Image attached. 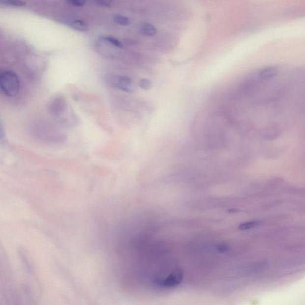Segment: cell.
<instances>
[{
    "label": "cell",
    "mask_w": 305,
    "mask_h": 305,
    "mask_svg": "<svg viewBox=\"0 0 305 305\" xmlns=\"http://www.w3.org/2000/svg\"><path fill=\"white\" fill-rule=\"evenodd\" d=\"M139 86L144 91H149L152 87V83L147 78H142L139 81Z\"/></svg>",
    "instance_id": "obj_8"
},
{
    "label": "cell",
    "mask_w": 305,
    "mask_h": 305,
    "mask_svg": "<svg viewBox=\"0 0 305 305\" xmlns=\"http://www.w3.org/2000/svg\"><path fill=\"white\" fill-rule=\"evenodd\" d=\"M102 39L106 43L111 44L112 46L117 47V48H122L123 46L121 42L118 39L114 37V36L109 35L103 36Z\"/></svg>",
    "instance_id": "obj_6"
},
{
    "label": "cell",
    "mask_w": 305,
    "mask_h": 305,
    "mask_svg": "<svg viewBox=\"0 0 305 305\" xmlns=\"http://www.w3.org/2000/svg\"><path fill=\"white\" fill-rule=\"evenodd\" d=\"M69 25L73 29L81 32H87L89 29L87 22L82 19H76V20L70 22Z\"/></svg>",
    "instance_id": "obj_4"
},
{
    "label": "cell",
    "mask_w": 305,
    "mask_h": 305,
    "mask_svg": "<svg viewBox=\"0 0 305 305\" xmlns=\"http://www.w3.org/2000/svg\"><path fill=\"white\" fill-rule=\"evenodd\" d=\"M141 33L142 35L147 36V37H152L157 34L158 30L155 25L152 24L144 23L141 27Z\"/></svg>",
    "instance_id": "obj_5"
},
{
    "label": "cell",
    "mask_w": 305,
    "mask_h": 305,
    "mask_svg": "<svg viewBox=\"0 0 305 305\" xmlns=\"http://www.w3.org/2000/svg\"><path fill=\"white\" fill-rule=\"evenodd\" d=\"M227 247L225 245H220L218 247V251H220V252H225L226 250H227Z\"/></svg>",
    "instance_id": "obj_12"
},
{
    "label": "cell",
    "mask_w": 305,
    "mask_h": 305,
    "mask_svg": "<svg viewBox=\"0 0 305 305\" xmlns=\"http://www.w3.org/2000/svg\"><path fill=\"white\" fill-rule=\"evenodd\" d=\"M111 85L114 88L122 91L131 92L133 91L132 80L124 75H116L111 80Z\"/></svg>",
    "instance_id": "obj_2"
},
{
    "label": "cell",
    "mask_w": 305,
    "mask_h": 305,
    "mask_svg": "<svg viewBox=\"0 0 305 305\" xmlns=\"http://www.w3.org/2000/svg\"><path fill=\"white\" fill-rule=\"evenodd\" d=\"M1 4L12 7H24L26 2L22 1H15V0H5L0 2Z\"/></svg>",
    "instance_id": "obj_9"
},
{
    "label": "cell",
    "mask_w": 305,
    "mask_h": 305,
    "mask_svg": "<svg viewBox=\"0 0 305 305\" xmlns=\"http://www.w3.org/2000/svg\"><path fill=\"white\" fill-rule=\"evenodd\" d=\"M95 4L103 7H111L113 5V2L107 0H98L93 1Z\"/></svg>",
    "instance_id": "obj_10"
},
{
    "label": "cell",
    "mask_w": 305,
    "mask_h": 305,
    "mask_svg": "<svg viewBox=\"0 0 305 305\" xmlns=\"http://www.w3.org/2000/svg\"><path fill=\"white\" fill-rule=\"evenodd\" d=\"M0 88L5 96L15 97L20 88V81L18 75L11 71H5L0 74Z\"/></svg>",
    "instance_id": "obj_1"
},
{
    "label": "cell",
    "mask_w": 305,
    "mask_h": 305,
    "mask_svg": "<svg viewBox=\"0 0 305 305\" xmlns=\"http://www.w3.org/2000/svg\"><path fill=\"white\" fill-rule=\"evenodd\" d=\"M113 21L116 24L123 25V26H126V25H128L130 24V19L128 17L121 15H114Z\"/></svg>",
    "instance_id": "obj_7"
},
{
    "label": "cell",
    "mask_w": 305,
    "mask_h": 305,
    "mask_svg": "<svg viewBox=\"0 0 305 305\" xmlns=\"http://www.w3.org/2000/svg\"><path fill=\"white\" fill-rule=\"evenodd\" d=\"M299 141H295V142H299ZM300 143H304V142H300Z\"/></svg>",
    "instance_id": "obj_13"
},
{
    "label": "cell",
    "mask_w": 305,
    "mask_h": 305,
    "mask_svg": "<svg viewBox=\"0 0 305 305\" xmlns=\"http://www.w3.org/2000/svg\"><path fill=\"white\" fill-rule=\"evenodd\" d=\"M183 279V274L180 271L170 274L166 278L159 281V285L162 287H172L181 283Z\"/></svg>",
    "instance_id": "obj_3"
},
{
    "label": "cell",
    "mask_w": 305,
    "mask_h": 305,
    "mask_svg": "<svg viewBox=\"0 0 305 305\" xmlns=\"http://www.w3.org/2000/svg\"><path fill=\"white\" fill-rule=\"evenodd\" d=\"M67 2L74 7H82L86 3V2L83 0H69Z\"/></svg>",
    "instance_id": "obj_11"
}]
</instances>
